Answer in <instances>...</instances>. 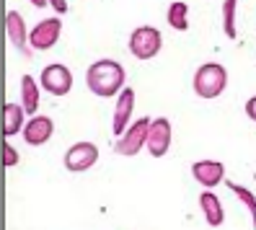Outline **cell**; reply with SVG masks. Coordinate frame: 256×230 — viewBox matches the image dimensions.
Listing matches in <instances>:
<instances>
[{
	"label": "cell",
	"mask_w": 256,
	"mask_h": 230,
	"mask_svg": "<svg viewBox=\"0 0 256 230\" xmlns=\"http://www.w3.org/2000/svg\"><path fill=\"white\" fill-rule=\"evenodd\" d=\"M186 13H189V6L182 3V0H174V3L168 6V13H166V18H168V26L176 28V32H186V28H189Z\"/></svg>",
	"instance_id": "obj_16"
},
{
	"label": "cell",
	"mask_w": 256,
	"mask_h": 230,
	"mask_svg": "<svg viewBox=\"0 0 256 230\" xmlns=\"http://www.w3.org/2000/svg\"><path fill=\"white\" fill-rule=\"evenodd\" d=\"M52 10L57 13V16H62V13H68V0H50Z\"/></svg>",
	"instance_id": "obj_20"
},
{
	"label": "cell",
	"mask_w": 256,
	"mask_h": 230,
	"mask_svg": "<svg viewBox=\"0 0 256 230\" xmlns=\"http://www.w3.org/2000/svg\"><path fill=\"white\" fill-rule=\"evenodd\" d=\"M6 34L10 39V44L16 47L21 54H28V32H26V24H24V16L18 10H8L6 13Z\"/></svg>",
	"instance_id": "obj_12"
},
{
	"label": "cell",
	"mask_w": 256,
	"mask_h": 230,
	"mask_svg": "<svg viewBox=\"0 0 256 230\" xmlns=\"http://www.w3.org/2000/svg\"><path fill=\"white\" fill-rule=\"evenodd\" d=\"M148 152L153 158H163L171 148V122L166 116H158L150 122V132H148Z\"/></svg>",
	"instance_id": "obj_8"
},
{
	"label": "cell",
	"mask_w": 256,
	"mask_h": 230,
	"mask_svg": "<svg viewBox=\"0 0 256 230\" xmlns=\"http://www.w3.org/2000/svg\"><path fill=\"white\" fill-rule=\"evenodd\" d=\"M228 189L240 199V204H246V210L251 212V222H254V230H256V194L251 192V189H246V186H240V184H233V181H228Z\"/></svg>",
	"instance_id": "obj_17"
},
{
	"label": "cell",
	"mask_w": 256,
	"mask_h": 230,
	"mask_svg": "<svg viewBox=\"0 0 256 230\" xmlns=\"http://www.w3.org/2000/svg\"><path fill=\"white\" fill-rule=\"evenodd\" d=\"M124 80H127L124 68L119 65L116 60H96V62L88 68V72H86V86L98 98L119 96L127 88Z\"/></svg>",
	"instance_id": "obj_1"
},
{
	"label": "cell",
	"mask_w": 256,
	"mask_h": 230,
	"mask_svg": "<svg viewBox=\"0 0 256 230\" xmlns=\"http://www.w3.org/2000/svg\"><path fill=\"white\" fill-rule=\"evenodd\" d=\"M21 106L28 116H36L39 109V86L32 75H24L21 78Z\"/></svg>",
	"instance_id": "obj_15"
},
{
	"label": "cell",
	"mask_w": 256,
	"mask_h": 230,
	"mask_svg": "<svg viewBox=\"0 0 256 230\" xmlns=\"http://www.w3.org/2000/svg\"><path fill=\"white\" fill-rule=\"evenodd\" d=\"M132 109H134V90L124 88L116 96V106H114V119H112V132L114 137H122L132 122Z\"/></svg>",
	"instance_id": "obj_9"
},
{
	"label": "cell",
	"mask_w": 256,
	"mask_h": 230,
	"mask_svg": "<svg viewBox=\"0 0 256 230\" xmlns=\"http://www.w3.org/2000/svg\"><path fill=\"white\" fill-rule=\"evenodd\" d=\"M39 86L52 96H68L70 88H72V72L62 62H52V65H47L42 70Z\"/></svg>",
	"instance_id": "obj_5"
},
{
	"label": "cell",
	"mask_w": 256,
	"mask_h": 230,
	"mask_svg": "<svg viewBox=\"0 0 256 230\" xmlns=\"http://www.w3.org/2000/svg\"><path fill=\"white\" fill-rule=\"evenodd\" d=\"M225 86H228V70H225L220 62H204L197 68L194 72L192 88L200 98H218Z\"/></svg>",
	"instance_id": "obj_2"
},
{
	"label": "cell",
	"mask_w": 256,
	"mask_h": 230,
	"mask_svg": "<svg viewBox=\"0 0 256 230\" xmlns=\"http://www.w3.org/2000/svg\"><path fill=\"white\" fill-rule=\"evenodd\" d=\"M52 132H54V122L50 119V116H32L26 122V127H24V140H26V145H32V148H39V145H44L52 137Z\"/></svg>",
	"instance_id": "obj_11"
},
{
	"label": "cell",
	"mask_w": 256,
	"mask_h": 230,
	"mask_svg": "<svg viewBox=\"0 0 256 230\" xmlns=\"http://www.w3.org/2000/svg\"><path fill=\"white\" fill-rule=\"evenodd\" d=\"M24 116H28L24 112V106L21 104H6L3 106V134L6 137H13V134H18L24 132Z\"/></svg>",
	"instance_id": "obj_14"
},
{
	"label": "cell",
	"mask_w": 256,
	"mask_h": 230,
	"mask_svg": "<svg viewBox=\"0 0 256 230\" xmlns=\"http://www.w3.org/2000/svg\"><path fill=\"white\" fill-rule=\"evenodd\" d=\"M98 160V148L94 142H75L65 152V168L72 174H83L88 168H94Z\"/></svg>",
	"instance_id": "obj_7"
},
{
	"label": "cell",
	"mask_w": 256,
	"mask_h": 230,
	"mask_svg": "<svg viewBox=\"0 0 256 230\" xmlns=\"http://www.w3.org/2000/svg\"><path fill=\"white\" fill-rule=\"evenodd\" d=\"M246 114H248L251 122H256V96H251V98L246 101Z\"/></svg>",
	"instance_id": "obj_21"
},
{
	"label": "cell",
	"mask_w": 256,
	"mask_h": 230,
	"mask_svg": "<svg viewBox=\"0 0 256 230\" xmlns=\"http://www.w3.org/2000/svg\"><path fill=\"white\" fill-rule=\"evenodd\" d=\"M163 47V36L156 26H138L130 36V52L138 60H153Z\"/></svg>",
	"instance_id": "obj_4"
},
{
	"label": "cell",
	"mask_w": 256,
	"mask_h": 230,
	"mask_svg": "<svg viewBox=\"0 0 256 230\" xmlns=\"http://www.w3.org/2000/svg\"><path fill=\"white\" fill-rule=\"evenodd\" d=\"M32 6H36V8H44V6H50V0H28Z\"/></svg>",
	"instance_id": "obj_22"
},
{
	"label": "cell",
	"mask_w": 256,
	"mask_h": 230,
	"mask_svg": "<svg viewBox=\"0 0 256 230\" xmlns=\"http://www.w3.org/2000/svg\"><path fill=\"white\" fill-rule=\"evenodd\" d=\"M18 160H21L18 152L13 150V145L6 140V142H3V166H6V168H13V166H18Z\"/></svg>",
	"instance_id": "obj_19"
},
{
	"label": "cell",
	"mask_w": 256,
	"mask_h": 230,
	"mask_svg": "<svg viewBox=\"0 0 256 230\" xmlns=\"http://www.w3.org/2000/svg\"><path fill=\"white\" fill-rule=\"evenodd\" d=\"M200 210L204 214V220L210 228H220L222 220H225V210H222V202H220V196L212 192V189H207L200 194Z\"/></svg>",
	"instance_id": "obj_13"
},
{
	"label": "cell",
	"mask_w": 256,
	"mask_h": 230,
	"mask_svg": "<svg viewBox=\"0 0 256 230\" xmlns=\"http://www.w3.org/2000/svg\"><path fill=\"white\" fill-rule=\"evenodd\" d=\"M236 8L238 0H222V32L228 39H236Z\"/></svg>",
	"instance_id": "obj_18"
},
{
	"label": "cell",
	"mask_w": 256,
	"mask_h": 230,
	"mask_svg": "<svg viewBox=\"0 0 256 230\" xmlns=\"http://www.w3.org/2000/svg\"><path fill=\"white\" fill-rule=\"evenodd\" d=\"M150 122L153 119H148V116H140V119H134L132 124L127 127V132L122 137H116V145L114 150L119 152V156H124V158H132V156H138V152L148 145V132H150Z\"/></svg>",
	"instance_id": "obj_3"
},
{
	"label": "cell",
	"mask_w": 256,
	"mask_h": 230,
	"mask_svg": "<svg viewBox=\"0 0 256 230\" xmlns=\"http://www.w3.org/2000/svg\"><path fill=\"white\" fill-rule=\"evenodd\" d=\"M60 34H62V21H60V16H52V18H44L39 21L32 32H28V44H32V50H52Z\"/></svg>",
	"instance_id": "obj_6"
},
{
	"label": "cell",
	"mask_w": 256,
	"mask_h": 230,
	"mask_svg": "<svg viewBox=\"0 0 256 230\" xmlns=\"http://www.w3.org/2000/svg\"><path fill=\"white\" fill-rule=\"evenodd\" d=\"M192 176L204 189H212L225 178V166H222V160H197L192 166Z\"/></svg>",
	"instance_id": "obj_10"
}]
</instances>
